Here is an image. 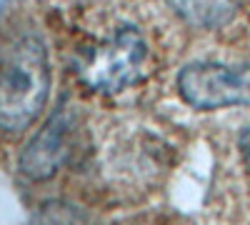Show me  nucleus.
<instances>
[{
  "label": "nucleus",
  "mask_w": 250,
  "mask_h": 225,
  "mask_svg": "<svg viewBox=\"0 0 250 225\" xmlns=\"http://www.w3.org/2000/svg\"><path fill=\"white\" fill-rule=\"evenodd\" d=\"M50 93L48 48L35 33H20L0 50V130L23 133L38 120Z\"/></svg>",
  "instance_id": "1"
},
{
  "label": "nucleus",
  "mask_w": 250,
  "mask_h": 225,
  "mask_svg": "<svg viewBox=\"0 0 250 225\" xmlns=\"http://www.w3.org/2000/svg\"><path fill=\"white\" fill-rule=\"evenodd\" d=\"M150 48L138 28L120 25L80 68L83 83L100 93H120L148 75Z\"/></svg>",
  "instance_id": "2"
},
{
  "label": "nucleus",
  "mask_w": 250,
  "mask_h": 225,
  "mask_svg": "<svg viewBox=\"0 0 250 225\" xmlns=\"http://www.w3.org/2000/svg\"><path fill=\"white\" fill-rule=\"evenodd\" d=\"M238 148H240V155H243V160H245V165L250 168V125L240 133V138H238Z\"/></svg>",
  "instance_id": "6"
},
{
  "label": "nucleus",
  "mask_w": 250,
  "mask_h": 225,
  "mask_svg": "<svg viewBox=\"0 0 250 225\" xmlns=\"http://www.w3.org/2000/svg\"><path fill=\"white\" fill-rule=\"evenodd\" d=\"M70 133H73V110L68 105H58L45 125L40 128L25 150L20 153V173L30 180H48L70 153Z\"/></svg>",
  "instance_id": "4"
},
{
  "label": "nucleus",
  "mask_w": 250,
  "mask_h": 225,
  "mask_svg": "<svg viewBox=\"0 0 250 225\" xmlns=\"http://www.w3.org/2000/svg\"><path fill=\"white\" fill-rule=\"evenodd\" d=\"M178 93L195 110L250 108V65L190 63L178 73Z\"/></svg>",
  "instance_id": "3"
},
{
  "label": "nucleus",
  "mask_w": 250,
  "mask_h": 225,
  "mask_svg": "<svg viewBox=\"0 0 250 225\" xmlns=\"http://www.w3.org/2000/svg\"><path fill=\"white\" fill-rule=\"evenodd\" d=\"M170 10L198 30H218L238 15L243 0H165Z\"/></svg>",
  "instance_id": "5"
}]
</instances>
